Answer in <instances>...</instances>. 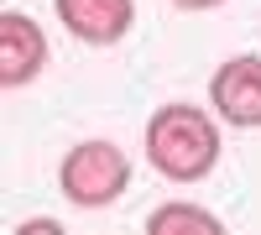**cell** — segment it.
Returning a JSON list of instances; mask_svg holds the SVG:
<instances>
[{
	"label": "cell",
	"mask_w": 261,
	"mask_h": 235,
	"mask_svg": "<svg viewBox=\"0 0 261 235\" xmlns=\"http://www.w3.org/2000/svg\"><path fill=\"white\" fill-rule=\"evenodd\" d=\"M146 162L157 167L167 183H204L220 162V125L199 105L172 99L146 120Z\"/></svg>",
	"instance_id": "cell-1"
},
{
	"label": "cell",
	"mask_w": 261,
	"mask_h": 235,
	"mask_svg": "<svg viewBox=\"0 0 261 235\" xmlns=\"http://www.w3.org/2000/svg\"><path fill=\"white\" fill-rule=\"evenodd\" d=\"M58 188H63V199L79 204V209H105V204H115L130 188V157L115 141H99V136L79 141L58 162Z\"/></svg>",
	"instance_id": "cell-2"
},
{
	"label": "cell",
	"mask_w": 261,
	"mask_h": 235,
	"mask_svg": "<svg viewBox=\"0 0 261 235\" xmlns=\"http://www.w3.org/2000/svg\"><path fill=\"white\" fill-rule=\"evenodd\" d=\"M209 105L241 131H261V53L225 58L209 79Z\"/></svg>",
	"instance_id": "cell-3"
},
{
	"label": "cell",
	"mask_w": 261,
	"mask_h": 235,
	"mask_svg": "<svg viewBox=\"0 0 261 235\" xmlns=\"http://www.w3.org/2000/svg\"><path fill=\"white\" fill-rule=\"evenodd\" d=\"M47 58H53L47 32H42L27 11H0V84H6V89L32 84L47 68Z\"/></svg>",
	"instance_id": "cell-4"
},
{
	"label": "cell",
	"mask_w": 261,
	"mask_h": 235,
	"mask_svg": "<svg viewBox=\"0 0 261 235\" xmlns=\"http://www.w3.org/2000/svg\"><path fill=\"white\" fill-rule=\"evenodd\" d=\"M53 11L68 27V37L89 47H110L136 27V0H53Z\"/></svg>",
	"instance_id": "cell-5"
},
{
	"label": "cell",
	"mask_w": 261,
	"mask_h": 235,
	"mask_svg": "<svg viewBox=\"0 0 261 235\" xmlns=\"http://www.w3.org/2000/svg\"><path fill=\"white\" fill-rule=\"evenodd\" d=\"M220 235V215H209V209L188 204V199H172V204H157L146 215V235Z\"/></svg>",
	"instance_id": "cell-6"
},
{
	"label": "cell",
	"mask_w": 261,
	"mask_h": 235,
	"mask_svg": "<svg viewBox=\"0 0 261 235\" xmlns=\"http://www.w3.org/2000/svg\"><path fill=\"white\" fill-rule=\"evenodd\" d=\"M32 230H47V235H58V230H63V220H21V225H16V235H32Z\"/></svg>",
	"instance_id": "cell-7"
},
{
	"label": "cell",
	"mask_w": 261,
	"mask_h": 235,
	"mask_svg": "<svg viewBox=\"0 0 261 235\" xmlns=\"http://www.w3.org/2000/svg\"><path fill=\"white\" fill-rule=\"evenodd\" d=\"M178 11H214V6H225V0H172Z\"/></svg>",
	"instance_id": "cell-8"
}]
</instances>
